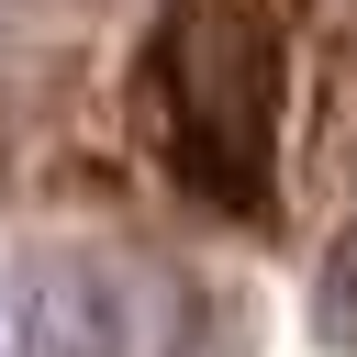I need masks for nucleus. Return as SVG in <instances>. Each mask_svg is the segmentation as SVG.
Segmentation results:
<instances>
[{
  "label": "nucleus",
  "instance_id": "1",
  "mask_svg": "<svg viewBox=\"0 0 357 357\" xmlns=\"http://www.w3.org/2000/svg\"><path fill=\"white\" fill-rule=\"evenodd\" d=\"M145 335H156V312H145V290L123 279V268H45L33 290H22V346L33 357H145Z\"/></svg>",
  "mask_w": 357,
  "mask_h": 357
}]
</instances>
